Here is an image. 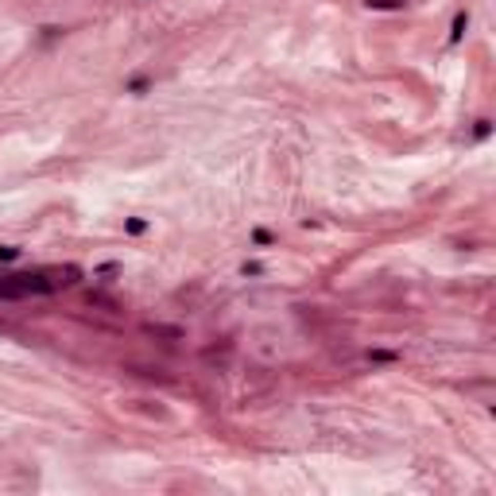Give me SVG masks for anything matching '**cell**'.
<instances>
[{"label":"cell","instance_id":"1","mask_svg":"<svg viewBox=\"0 0 496 496\" xmlns=\"http://www.w3.org/2000/svg\"><path fill=\"white\" fill-rule=\"evenodd\" d=\"M54 283H47L43 275H8L0 279V299H27V295H51Z\"/></svg>","mask_w":496,"mask_h":496},{"label":"cell","instance_id":"2","mask_svg":"<svg viewBox=\"0 0 496 496\" xmlns=\"http://www.w3.org/2000/svg\"><path fill=\"white\" fill-rule=\"evenodd\" d=\"M465 24H469V16H458V19H453V31H450V39H453V43H458V39H462Z\"/></svg>","mask_w":496,"mask_h":496},{"label":"cell","instance_id":"3","mask_svg":"<svg viewBox=\"0 0 496 496\" xmlns=\"http://www.w3.org/2000/svg\"><path fill=\"white\" fill-rule=\"evenodd\" d=\"M144 229H148V225H144L140 217H132V221H128V233H144Z\"/></svg>","mask_w":496,"mask_h":496}]
</instances>
